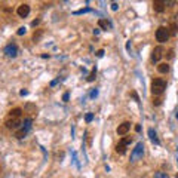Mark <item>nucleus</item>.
I'll list each match as a JSON object with an SVG mask.
<instances>
[{
    "label": "nucleus",
    "mask_w": 178,
    "mask_h": 178,
    "mask_svg": "<svg viewBox=\"0 0 178 178\" xmlns=\"http://www.w3.org/2000/svg\"><path fill=\"white\" fill-rule=\"evenodd\" d=\"M175 116H177V119H178V111H177V114H175Z\"/></svg>",
    "instance_id": "obj_34"
},
{
    "label": "nucleus",
    "mask_w": 178,
    "mask_h": 178,
    "mask_svg": "<svg viewBox=\"0 0 178 178\" xmlns=\"http://www.w3.org/2000/svg\"><path fill=\"white\" fill-rule=\"evenodd\" d=\"M24 110H26L27 113H30V114H36V113H37V107H36V104L27 102L26 105H24Z\"/></svg>",
    "instance_id": "obj_10"
},
{
    "label": "nucleus",
    "mask_w": 178,
    "mask_h": 178,
    "mask_svg": "<svg viewBox=\"0 0 178 178\" xmlns=\"http://www.w3.org/2000/svg\"><path fill=\"white\" fill-rule=\"evenodd\" d=\"M157 71L162 73V74H165V73H168V71H169V65H168L166 62H162V64L157 65Z\"/></svg>",
    "instance_id": "obj_12"
},
{
    "label": "nucleus",
    "mask_w": 178,
    "mask_h": 178,
    "mask_svg": "<svg viewBox=\"0 0 178 178\" xmlns=\"http://www.w3.org/2000/svg\"><path fill=\"white\" fill-rule=\"evenodd\" d=\"M117 3H113V5H111V9H113V10H117Z\"/></svg>",
    "instance_id": "obj_29"
},
{
    "label": "nucleus",
    "mask_w": 178,
    "mask_h": 178,
    "mask_svg": "<svg viewBox=\"0 0 178 178\" xmlns=\"http://www.w3.org/2000/svg\"><path fill=\"white\" fill-rule=\"evenodd\" d=\"M132 143V136H125V138H122V141H120V144L123 145H128Z\"/></svg>",
    "instance_id": "obj_20"
},
{
    "label": "nucleus",
    "mask_w": 178,
    "mask_h": 178,
    "mask_svg": "<svg viewBox=\"0 0 178 178\" xmlns=\"http://www.w3.org/2000/svg\"><path fill=\"white\" fill-rule=\"evenodd\" d=\"M31 123H33V119H26V120H24V123H22V125H24V129H27V131H30V128H31Z\"/></svg>",
    "instance_id": "obj_18"
},
{
    "label": "nucleus",
    "mask_w": 178,
    "mask_h": 178,
    "mask_svg": "<svg viewBox=\"0 0 178 178\" xmlns=\"http://www.w3.org/2000/svg\"><path fill=\"white\" fill-rule=\"evenodd\" d=\"M143 154H144V144L138 143L135 145V148L132 150V153H131V162H136L138 159H141Z\"/></svg>",
    "instance_id": "obj_3"
},
{
    "label": "nucleus",
    "mask_w": 178,
    "mask_h": 178,
    "mask_svg": "<svg viewBox=\"0 0 178 178\" xmlns=\"http://www.w3.org/2000/svg\"><path fill=\"white\" fill-rule=\"evenodd\" d=\"M17 14H18V17H21V18L28 17V14H30V5H27V3L19 5L17 9Z\"/></svg>",
    "instance_id": "obj_5"
},
{
    "label": "nucleus",
    "mask_w": 178,
    "mask_h": 178,
    "mask_svg": "<svg viewBox=\"0 0 178 178\" xmlns=\"http://www.w3.org/2000/svg\"><path fill=\"white\" fill-rule=\"evenodd\" d=\"M135 131H136V132H140V131H141V126H140V125H136V126H135Z\"/></svg>",
    "instance_id": "obj_32"
},
{
    "label": "nucleus",
    "mask_w": 178,
    "mask_h": 178,
    "mask_svg": "<svg viewBox=\"0 0 178 178\" xmlns=\"http://www.w3.org/2000/svg\"><path fill=\"white\" fill-rule=\"evenodd\" d=\"M116 152H117L119 154H125V152H126V145H123V144L119 143V144L116 145Z\"/></svg>",
    "instance_id": "obj_17"
},
{
    "label": "nucleus",
    "mask_w": 178,
    "mask_h": 178,
    "mask_svg": "<svg viewBox=\"0 0 178 178\" xmlns=\"http://www.w3.org/2000/svg\"><path fill=\"white\" fill-rule=\"evenodd\" d=\"M165 6H166V2H160V0H156V2H153V8L156 12H163L165 10Z\"/></svg>",
    "instance_id": "obj_9"
},
{
    "label": "nucleus",
    "mask_w": 178,
    "mask_h": 178,
    "mask_svg": "<svg viewBox=\"0 0 178 178\" xmlns=\"http://www.w3.org/2000/svg\"><path fill=\"white\" fill-rule=\"evenodd\" d=\"M39 22H40V19H34L33 22H31V26H33V27H36V26H37V24H39Z\"/></svg>",
    "instance_id": "obj_28"
},
{
    "label": "nucleus",
    "mask_w": 178,
    "mask_h": 178,
    "mask_svg": "<svg viewBox=\"0 0 178 178\" xmlns=\"http://www.w3.org/2000/svg\"><path fill=\"white\" fill-rule=\"evenodd\" d=\"M19 93H21V95H27V93H28V91H26V89H22V91H21Z\"/></svg>",
    "instance_id": "obj_31"
},
{
    "label": "nucleus",
    "mask_w": 178,
    "mask_h": 178,
    "mask_svg": "<svg viewBox=\"0 0 178 178\" xmlns=\"http://www.w3.org/2000/svg\"><path fill=\"white\" fill-rule=\"evenodd\" d=\"M92 119H93V114L92 113H86V116H85V120L89 123V122H92Z\"/></svg>",
    "instance_id": "obj_23"
},
{
    "label": "nucleus",
    "mask_w": 178,
    "mask_h": 178,
    "mask_svg": "<svg viewBox=\"0 0 178 178\" xmlns=\"http://www.w3.org/2000/svg\"><path fill=\"white\" fill-rule=\"evenodd\" d=\"M22 34H26V27H21L18 30V36H22Z\"/></svg>",
    "instance_id": "obj_25"
},
{
    "label": "nucleus",
    "mask_w": 178,
    "mask_h": 178,
    "mask_svg": "<svg viewBox=\"0 0 178 178\" xmlns=\"http://www.w3.org/2000/svg\"><path fill=\"white\" fill-rule=\"evenodd\" d=\"M166 89V82L163 79H154L152 82V93L153 95H162Z\"/></svg>",
    "instance_id": "obj_1"
},
{
    "label": "nucleus",
    "mask_w": 178,
    "mask_h": 178,
    "mask_svg": "<svg viewBox=\"0 0 178 178\" xmlns=\"http://www.w3.org/2000/svg\"><path fill=\"white\" fill-rule=\"evenodd\" d=\"M163 53H165V49H163V46H156L152 52V61L153 62H159L163 57Z\"/></svg>",
    "instance_id": "obj_4"
},
{
    "label": "nucleus",
    "mask_w": 178,
    "mask_h": 178,
    "mask_svg": "<svg viewBox=\"0 0 178 178\" xmlns=\"http://www.w3.org/2000/svg\"><path fill=\"white\" fill-rule=\"evenodd\" d=\"M42 36H43V30H37V31H34V34H33V40H34V42H39Z\"/></svg>",
    "instance_id": "obj_16"
},
{
    "label": "nucleus",
    "mask_w": 178,
    "mask_h": 178,
    "mask_svg": "<svg viewBox=\"0 0 178 178\" xmlns=\"http://www.w3.org/2000/svg\"><path fill=\"white\" fill-rule=\"evenodd\" d=\"M95 76H97V70L92 68V71L89 73V76L86 77V80H88V82H93V80H95Z\"/></svg>",
    "instance_id": "obj_19"
},
{
    "label": "nucleus",
    "mask_w": 178,
    "mask_h": 178,
    "mask_svg": "<svg viewBox=\"0 0 178 178\" xmlns=\"http://www.w3.org/2000/svg\"><path fill=\"white\" fill-rule=\"evenodd\" d=\"M102 55H104V51H102V49H100V51L97 52V57H100V58H101Z\"/></svg>",
    "instance_id": "obj_27"
},
{
    "label": "nucleus",
    "mask_w": 178,
    "mask_h": 178,
    "mask_svg": "<svg viewBox=\"0 0 178 178\" xmlns=\"http://www.w3.org/2000/svg\"><path fill=\"white\" fill-rule=\"evenodd\" d=\"M5 53L8 55V57H12V58H15L18 53V48L17 45H14V43H9L8 46L5 48Z\"/></svg>",
    "instance_id": "obj_7"
},
{
    "label": "nucleus",
    "mask_w": 178,
    "mask_h": 178,
    "mask_svg": "<svg viewBox=\"0 0 178 178\" xmlns=\"http://www.w3.org/2000/svg\"><path fill=\"white\" fill-rule=\"evenodd\" d=\"M148 136H150V140H152L154 144H159V143H160V141H159V138H157V135H156V132L153 131L152 128L148 129Z\"/></svg>",
    "instance_id": "obj_13"
},
{
    "label": "nucleus",
    "mask_w": 178,
    "mask_h": 178,
    "mask_svg": "<svg viewBox=\"0 0 178 178\" xmlns=\"http://www.w3.org/2000/svg\"><path fill=\"white\" fill-rule=\"evenodd\" d=\"M5 125H6L8 129H14V131H15V129H18V128L22 125V122H21L19 119H8Z\"/></svg>",
    "instance_id": "obj_6"
},
{
    "label": "nucleus",
    "mask_w": 178,
    "mask_h": 178,
    "mask_svg": "<svg viewBox=\"0 0 178 178\" xmlns=\"http://www.w3.org/2000/svg\"><path fill=\"white\" fill-rule=\"evenodd\" d=\"M154 178H169V177H168V174H166V172H156Z\"/></svg>",
    "instance_id": "obj_22"
},
{
    "label": "nucleus",
    "mask_w": 178,
    "mask_h": 178,
    "mask_svg": "<svg viewBox=\"0 0 178 178\" xmlns=\"http://www.w3.org/2000/svg\"><path fill=\"white\" fill-rule=\"evenodd\" d=\"M98 26L101 27L102 30H107V28L110 27V22H109L107 19H100V21H98Z\"/></svg>",
    "instance_id": "obj_15"
},
{
    "label": "nucleus",
    "mask_w": 178,
    "mask_h": 178,
    "mask_svg": "<svg viewBox=\"0 0 178 178\" xmlns=\"http://www.w3.org/2000/svg\"><path fill=\"white\" fill-rule=\"evenodd\" d=\"M153 104H154V105H160L162 100H160V98H153Z\"/></svg>",
    "instance_id": "obj_24"
},
{
    "label": "nucleus",
    "mask_w": 178,
    "mask_h": 178,
    "mask_svg": "<svg viewBox=\"0 0 178 178\" xmlns=\"http://www.w3.org/2000/svg\"><path fill=\"white\" fill-rule=\"evenodd\" d=\"M97 93H98L97 91H92V93H91V97H97Z\"/></svg>",
    "instance_id": "obj_33"
},
{
    "label": "nucleus",
    "mask_w": 178,
    "mask_h": 178,
    "mask_svg": "<svg viewBox=\"0 0 178 178\" xmlns=\"http://www.w3.org/2000/svg\"><path fill=\"white\" fill-rule=\"evenodd\" d=\"M168 58H174V49H169V51H168Z\"/></svg>",
    "instance_id": "obj_26"
},
{
    "label": "nucleus",
    "mask_w": 178,
    "mask_h": 178,
    "mask_svg": "<svg viewBox=\"0 0 178 178\" xmlns=\"http://www.w3.org/2000/svg\"><path fill=\"white\" fill-rule=\"evenodd\" d=\"M22 114V109H14V110L9 111V116H10V119H19V116Z\"/></svg>",
    "instance_id": "obj_11"
},
{
    "label": "nucleus",
    "mask_w": 178,
    "mask_h": 178,
    "mask_svg": "<svg viewBox=\"0 0 178 178\" xmlns=\"http://www.w3.org/2000/svg\"><path fill=\"white\" fill-rule=\"evenodd\" d=\"M27 132H28V131L22 128V129H19V131H17V134H15V136H17L18 140H22V138H24V136L27 135Z\"/></svg>",
    "instance_id": "obj_14"
},
{
    "label": "nucleus",
    "mask_w": 178,
    "mask_h": 178,
    "mask_svg": "<svg viewBox=\"0 0 178 178\" xmlns=\"http://www.w3.org/2000/svg\"><path fill=\"white\" fill-rule=\"evenodd\" d=\"M129 129H131V123H129V122H123L122 125H119L117 126V134L123 136L129 132Z\"/></svg>",
    "instance_id": "obj_8"
},
{
    "label": "nucleus",
    "mask_w": 178,
    "mask_h": 178,
    "mask_svg": "<svg viewBox=\"0 0 178 178\" xmlns=\"http://www.w3.org/2000/svg\"><path fill=\"white\" fill-rule=\"evenodd\" d=\"M177 24H171V27L168 28V31H169V34H172V36H175L177 34Z\"/></svg>",
    "instance_id": "obj_21"
},
{
    "label": "nucleus",
    "mask_w": 178,
    "mask_h": 178,
    "mask_svg": "<svg viewBox=\"0 0 178 178\" xmlns=\"http://www.w3.org/2000/svg\"><path fill=\"white\" fill-rule=\"evenodd\" d=\"M168 39H169L168 28H166V27H159V28L156 30V40L160 43H165V42H168Z\"/></svg>",
    "instance_id": "obj_2"
},
{
    "label": "nucleus",
    "mask_w": 178,
    "mask_h": 178,
    "mask_svg": "<svg viewBox=\"0 0 178 178\" xmlns=\"http://www.w3.org/2000/svg\"><path fill=\"white\" fill-rule=\"evenodd\" d=\"M0 171H2V166H0Z\"/></svg>",
    "instance_id": "obj_35"
},
{
    "label": "nucleus",
    "mask_w": 178,
    "mask_h": 178,
    "mask_svg": "<svg viewBox=\"0 0 178 178\" xmlns=\"http://www.w3.org/2000/svg\"><path fill=\"white\" fill-rule=\"evenodd\" d=\"M62 100H64V101H68V93H64V97H62Z\"/></svg>",
    "instance_id": "obj_30"
}]
</instances>
